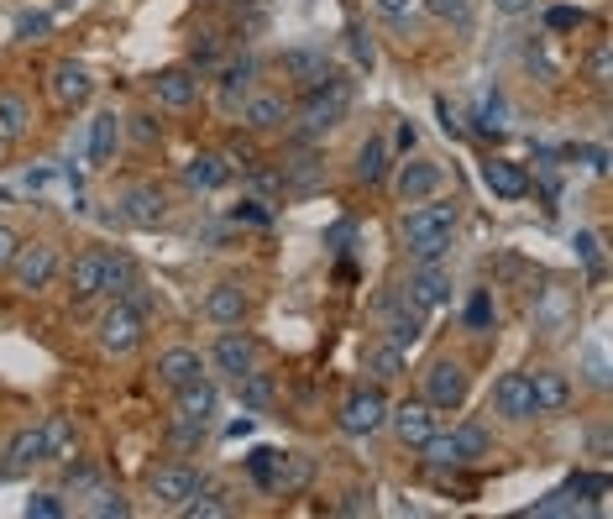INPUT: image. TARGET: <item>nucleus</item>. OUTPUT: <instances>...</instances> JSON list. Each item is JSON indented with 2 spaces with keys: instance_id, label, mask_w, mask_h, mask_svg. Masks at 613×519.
Instances as JSON below:
<instances>
[{
  "instance_id": "nucleus-1",
  "label": "nucleus",
  "mask_w": 613,
  "mask_h": 519,
  "mask_svg": "<svg viewBox=\"0 0 613 519\" xmlns=\"http://www.w3.org/2000/svg\"><path fill=\"white\" fill-rule=\"evenodd\" d=\"M456 220H461V205H456V200H436V195H430V200H419L415 210L404 216V247H409L419 262L446 258Z\"/></svg>"
},
{
  "instance_id": "nucleus-2",
  "label": "nucleus",
  "mask_w": 613,
  "mask_h": 519,
  "mask_svg": "<svg viewBox=\"0 0 613 519\" xmlns=\"http://www.w3.org/2000/svg\"><path fill=\"white\" fill-rule=\"evenodd\" d=\"M346 111H352V80H346L341 69H331L325 80H315L304 90V101H299L294 116L310 137H320V132H336L341 121H346Z\"/></svg>"
},
{
  "instance_id": "nucleus-3",
  "label": "nucleus",
  "mask_w": 613,
  "mask_h": 519,
  "mask_svg": "<svg viewBox=\"0 0 613 519\" xmlns=\"http://www.w3.org/2000/svg\"><path fill=\"white\" fill-rule=\"evenodd\" d=\"M100 346L111 352V357H132L142 341H147V315H142V304L132 300H116L105 315H100Z\"/></svg>"
},
{
  "instance_id": "nucleus-4",
  "label": "nucleus",
  "mask_w": 613,
  "mask_h": 519,
  "mask_svg": "<svg viewBox=\"0 0 613 519\" xmlns=\"http://www.w3.org/2000/svg\"><path fill=\"white\" fill-rule=\"evenodd\" d=\"M6 273H11V289H17V294H42V289H53V279H59V247H48V241H21Z\"/></svg>"
},
{
  "instance_id": "nucleus-5",
  "label": "nucleus",
  "mask_w": 613,
  "mask_h": 519,
  "mask_svg": "<svg viewBox=\"0 0 613 519\" xmlns=\"http://www.w3.org/2000/svg\"><path fill=\"white\" fill-rule=\"evenodd\" d=\"M341 430L346 436H377L383 425H388V399H383V383H362V388H352L346 399H341Z\"/></svg>"
},
{
  "instance_id": "nucleus-6",
  "label": "nucleus",
  "mask_w": 613,
  "mask_h": 519,
  "mask_svg": "<svg viewBox=\"0 0 613 519\" xmlns=\"http://www.w3.org/2000/svg\"><path fill=\"white\" fill-rule=\"evenodd\" d=\"M419 378H425V404H436V409H461V404H467V388H472V383H467V367L456 357H436Z\"/></svg>"
},
{
  "instance_id": "nucleus-7",
  "label": "nucleus",
  "mask_w": 613,
  "mask_h": 519,
  "mask_svg": "<svg viewBox=\"0 0 613 519\" xmlns=\"http://www.w3.org/2000/svg\"><path fill=\"white\" fill-rule=\"evenodd\" d=\"M121 216L132 220V226H142V231H158L163 220H168V189L153 179L126 184L121 189Z\"/></svg>"
},
{
  "instance_id": "nucleus-8",
  "label": "nucleus",
  "mask_w": 613,
  "mask_h": 519,
  "mask_svg": "<svg viewBox=\"0 0 613 519\" xmlns=\"http://www.w3.org/2000/svg\"><path fill=\"white\" fill-rule=\"evenodd\" d=\"M210 362H216V373H226V378H241V373L258 367V341L247 336L241 325H220L216 346H210Z\"/></svg>"
},
{
  "instance_id": "nucleus-9",
  "label": "nucleus",
  "mask_w": 613,
  "mask_h": 519,
  "mask_svg": "<svg viewBox=\"0 0 613 519\" xmlns=\"http://www.w3.org/2000/svg\"><path fill=\"white\" fill-rule=\"evenodd\" d=\"M241 126L247 132H258V137H268V132H283L289 121H294V105L283 101V95H273V90H252L247 101H241Z\"/></svg>"
},
{
  "instance_id": "nucleus-10",
  "label": "nucleus",
  "mask_w": 613,
  "mask_h": 519,
  "mask_svg": "<svg viewBox=\"0 0 613 519\" xmlns=\"http://www.w3.org/2000/svg\"><path fill=\"white\" fill-rule=\"evenodd\" d=\"M388 425H394L398 446H425V440L436 436V404L425 399H404V404H388Z\"/></svg>"
},
{
  "instance_id": "nucleus-11",
  "label": "nucleus",
  "mask_w": 613,
  "mask_h": 519,
  "mask_svg": "<svg viewBox=\"0 0 613 519\" xmlns=\"http://www.w3.org/2000/svg\"><path fill=\"white\" fill-rule=\"evenodd\" d=\"M199 482H205V473H199V467H189V461H168V467H158V473L147 478V494H153L163 509H178V504L189 499Z\"/></svg>"
},
{
  "instance_id": "nucleus-12",
  "label": "nucleus",
  "mask_w": 613,
  "mask_h": 519,
  "mask_svg": "<svg viewBox=\"0 0 613 519\" xmlns=\"http://www.w3.org/2000/svg\"><path fill=\"white\" fill-rule=\"evenodd\" d=\"M409 300L419 304V310H440V304H451V268L440 258L419 262L415 273H409V289H404Z\"/></svg>"
},
{
  "instance_id": "nucleus-13",
  "label": "nucleus",
  "mask_w": 613,
  "mask_h": 519,
  "mask_svg": "<svg viewBox=\"0 0 613 519\" xmlns=\"http://www.w3.org/2000/svg\"><path fill=\"white\" fill-rule=\"evenodd\" d=\"M440 184H446V168L430 158H409L394 174V189L404 205H419V200H430V195H440Z\"/></svg>"
},
{
  "instance_id": "nucleus-14",
  "label": "nucleus",
  "mask_w": 613,
  "mask_h": 519,
  "mask_svg": "<svg viewBox=\"0 0 613 519\" xmlns=\"http://www.w3.org/2000/svg\"><path fill=\"white\" fill-rule=\"evenodd\" d=\"M252 80H258V59H252V53H241V59H231L220 69V90H216L220 116H237L241 101L252 95Z\"/></svg>"
},
{
  "instance_id": "nucleus-15",
  "label": "nucleus",
  "mask_w": 613,
  "mask_h": 519,
  "mask_svg": "<svg viewBox=\"0 0 613 519\" xmlns=\"http://www.w3.org/2000/svg\"><path fill=\"white\" fill-rule=\"evenodd\" d=\"M48 90H53V101H59V105H90V95H95V74H90L84 63L63 59V63H53Z\"/></svg>"
},
{
  "instance_id": "nucleus-16",
  "label": "nucleus",
  "mask_w": 613,
  "mask_h": 519,
  "mask_svg": "<svg viewBox=\"0 0 613 519\" xmlns=\"http://www.w3.org/2000/svg\"><path fill=\"white\" fill-rule=\"evenodd\" d=\"M425 315H430V310H419V304L404 294V300L388 304V315H383V341H394V346L409 352V346L425 336Z\"/></svg>"
},
{
  "instance_id": "nucleus-17",
  "label": "nucleus",
  "mask_w": 613,
  "mask_h": 519,
  "mask_svg": "<svg viewBox=\"0 0 613 519\" xmlns=\"http://www.w3.org/2000/svg\"><path fill=\"white\" fill-rule=\"evenodd\" d=\"M493 409L503 419H534V394H530V373H503L493 383Z\"/></svg>"
},
{
  "instance_id": "nucleus-18",
  "label": "nucleus",
  "mask_w": 613,
  "mask_h": 519,
  "mask_svg": "<svg viewBox=\"0 0 613 519\" xmlns=\"http://www.w3.org/2000/svg\"><path fill=\"white\" fill-rule=\"evenodd\" d=\"M153 101L163 111H189L199 101V74L195 69H163L158 80H153Z\"/></svg>"
},
{
  "instance_id": "nucleus-19",
  "label": "nucleus",
  "mask_w": 613,
  "mask_h": 519,
  "mask_svg": "<svg viewBox=\"0 0 613 519\" xmlns=\"http://www.w3.org/2000/svg\"><path fill=\"white\" fill-rule=\"evenodd\" d=\"M105 294V252H80L69 262V300L90 304Z\"/></svg>"
},
{
  "instance_id": "nucleus-20",
  "label": "nucleus",
  "mask_w": 613,
  "mask_h": 519,
  "mask_svg": "<svg viewBox=\"0 0 613 519\" xmlns=\"http://www.w3.org/2000/svg\"><path fill=\"white\" fill-rule=\"evenodd\" d=\"M530 394H534V415H561L572 404V378L561 367H540V373H530Z\"/></svg>"
},
{
  "instance_id": "nucleus-21",
  "label": "nucleus",
  "mask_w": 613,
  "mask_h": 519,
  "mask_svg": "<svg viewBox=\"0 0 613 519\" xmlns=\"http://www.w3.org/2000/svg\"><path fill=\"white\" fill-rule=\"evenodd\" d=\"M216 404H220V394H216V383L199 373L195 383H184V388H174V415L178 419H195V425H210V415H216Z\"/></svg>"
},
{
  "instance_id": "nucleus-22",
  "label": "nucleus",
  "mask_w": 613,
  "mask_h": 519,
  "mask_svg": "<svg viewBox=\"0 0 613 519\" xmlns=\"http://www.w3.org/2000/svg\"><path fill=\"white\" fill-rule=\"evenodd\" d=\"M205 320L210 325H241L247 320V289L241 283H216L210 294H205Z\"/></svg>"
},
{
  "instance_id": "nucleus-23",
  "label": "nucleus",
  "mask_w": 613,
  "mask_h": 519,
  "mask_svg": "<svg viewBox=\"0 0 613 519\" xmlns=\"http://www.w3.org/2000/svg\"><path fill=\"white\" fill-rule=\"evenodd\" d=\"M482 184L493 189L498 200H524L530 195V174L515 158H488L482 163Z\"/></svg>"
},
{
  "instance_id": "nucleus-24",
  "label": "nucleus",
  "mask_w": 613,
  "mask_h": 519,
  "mask_svg": "<svg viewBox=\"0 0 613 519\" xmlns=\"http://www.w3.org/2000/svg\"><path fill=\"white\" fill-rule=\"evenodd\" d=\"M116 147H121V116L116 111H100L90 121V168H111L116 163Z\"/></svg>"
},
{
  "instance_id": "nucleus-25",
  "label": "nucleus",
  "mask_w": 613,
  "mask_h": 519,
  "mask_svg": "<svg viewBox=\"0 0 613 519\" xmlns=\"http://www.w3.org/2000/svg\"><path fill=\"white\" fill-rule=\"evenodd\" d=\"M174 515H184V519H226V515H237V504H231V494H226V488H210V482H199V488L184 504H178Z\"/></svg>"
},
{
  "instance_id": "nucleus-26",
  "label": "nucleus",
  "mask_w": 613,
  "mask_h": 519,
  "mask_svg": "<svg viewBox=\"0 0 613 519\" xmlns=\"http://www.w3.org/2000/svg\"><path fill=\"white\" fill-rule=\"evenodd\" d=\"M310 478H315V461L304 457V451H278V467H273V494H299V488H310Z\"/></svg>"
},
{
  "instance_id": "nucleus-27",
  "label": "nucleus",
  "mask_w": 613,
  "mask_h": 519,
  "mask_svg": "<svg viewBox=\"0 0 613 519\" xmlns=\"http://www.w3.org/2000/svg\"><path fill=\"white\" fill-rule=\"evenodd\" d=\"M278 63H283V74H289V80H299L304 90L331 74V59H325L320 48H283V59H278Z\"/></svg>"
},
{
  "instance_id": "nucleus-28",
  "label": "nucleus",
  "mask_w": 613,
  "mask_h": 519,
  "mask_svg": "<svg viewBox=\"0 0 613 519\" xmlns=\"http://www.w3.org/2000/svg\"><path fill=\"white\" fill-rule=\"evenodd\" d=\"M199 373H205V362H199V352H189V346H168L158 357V383H168V388H184V383H195Z\"/></svg>"
},
{
  "instance_id": "nucleus-29",
  "label": "nucleus",
  "mask_w": 613,
  "mask_h": 519,
  "mask_svg": "<svg viewBox=\"0 0 613 519\" xmlns=\"http://www.w3.org/2000/svg\"><path fill=\"white\" fill-rule=\"evenodd\" d=\"M6 473H27V467H38V461H48V440H42V425H32V430H17L11 436V446H6Z\"/></svg>"
},
{
  "instance_id": "nucleus-30",
  "label": "nucleus",
  "mask_w": 613,
  "mask_h": 519,
  "mask_svg": "<svg viewBox=\"0 0 613 519\" xmlns=\"http://www.w3.org/2000/svg\"><path fill=\"white\" fill-rule=\"evenodd\" d=\"M226 179H231V163L220 158V153H195V158L184 163V184L189 189H220Z\"/></svg>"
},
{
  "instance_id": "nucleus-31",
  "label": "nucleus",
  "mask_w": 613,
  "mask_h": 519,
  "mask_svg": "<svg viewBox=\"0 0 613 519\" xmlns=\"http://www.w3.org/2000/svg\"><path fill=\"white\" fill-rule=\"evenodd\" d=\"M42 440H48V461H69L80 457V430L69 415H48L42 419Z\"/></svg>"
},
{
  "instance_id": "nucleus-32",
  "label": "nucleus",
  "mask_w": 613,
  "mask_h": 519,
  "mask_svg": "<svg viewBox=\"0 0 613 519\" xmlns=\"http://www.w3.org/2000/svg\"><path fill=\"white\" fill-rule=\"evenodd\" d=\"M352 179L356 184H383V179H388V142H383V137H367L362 147H356Z\"/></svg>"
},
{
  "instance_id": "nucleus-33",
  "label": "nucleus",
  "mask_w": 613,
  "mask_h": 519,
  "mask_svg": "<svg viewBox=\"0 0 613 519\" xmlns=\"http://www.w3.org/2000/svg\"><path fill=\"white\" fill-rule=\"evenodd\" d=\"M404 367H409V352H404V346H394V341H373V346H367V373H373V383L404 378Z\"/></svg>"
},
{
  "instance_id": "nucleus-34",
  "label": "nucleus",
  "mask_w": 613,
  "mask_h": 519,
  "mask_svg": "<svg viewBox=\"0 0 613 519\" xmlns=\"http://www.w3.org/2000/svg\"><path fill=\"white\" fill-rule=\"evenodd\" d=\"M32 132V105L17 90H0V142H21Z\"/></svg>"
},
{
  "instance_id": "nucleus-35",
  "label": "nucleus",
  "mask_w": 613,
  "mask_h": 519,
  "mask_svg": "<svg viewBox=\"0 0 613 519\" xmlns=\"http://www.w3.org/2000/svg\"><path fill=\"white\" fill-rule=\"evenodd\" d=\"M451 440H456V457L461 461H482L488 451H493V436H488L477 419H461V425L451 430Z\"/></svg>"
},
{
  "instance_id": "nucleus-36",
  "label": "nucleus",
  "mask_w": 613,
  "mask_h": 519,
  "mask_svg": "<svg viewBox=\"0 0 613 519\" xmlns=\"http://www.w3.org/2000/svg\"><path fill=\"white\" fill-rule=\"evenodd\" d=\"M231 383H237L241 404H247L252 415H262V409L273 404V378H268V373H258V367H252V373H241V378H231Z\"/></svg>"
},
{
  "instance_id": "nucleus-37",
  "label": "nucleus",
  "mask_w": 613,
  "mask_h": 519,
  "mask_svg": "<svg viewBox=\"0 0 613 519\" xmlns=\"http://www.w3.org/2000/svg\"><path fill=\"white\" fill-rule=\"evenodd\" d=\"M582 80L593 84V90H609V84H613V48H609V42H593V48H588V59H582Z\"/></svg>"
},
{
  "instance_id": "nucleus-38",
  "label": "nucleus",
  "mask_w": 613,
  "mask_h": 519,
  "mask_svg": "<svg viewBox=\"0 0 613 519\" xmlns=\"http://www.w3.org/2000/svg\"><path fill=\"white\" fill-rule=\"evenodd\" d=\"M63 467H69V473H63V482H69V494H74V499H90V494L100 488V467H95V461L69 457Z\"/></svg>"
},
{
  "instance_id": "nucleus-39",
  "label": "nucleus",
  "mask_w": 613,
  "mask_h": 519,
  "mask_svg": "<svg viewBox=\"0 0 613 519\" xmlns=\"http://www.w3.org/2000/svg\"><path fill=\"white\" fill-rule=\"evenodd\" d=\"M137 283V268L132 258H121V252H105V294H126Z\"/></svg>"
},
{
  "instance_id": "nucleus-40",
  "label": "nucleus",
  "mask_w": 613,
  "mask_h": 519,
  "mask_svg": "<svg viewBox=\"0 0 613 519\" xmlns=\"http://www.w3.org/2000/svg\"><path fill=\"white\" fill-rule=\"evenodd\" d=\"M530 515H540V519H551V515H588V504H582V494L572 499V488H561V494H551L546 504H534Z\"/></svg>"
},
{
  "instance_id": "nucleus-41",
  "label": "nucleus",
  "mask_w": 613,
  "mask_h": 519,
  "mask_svg": "<svg viewBox=\"0 0 613 519\" xmlns=\"http://www.w3.org/2000/svg\"><path fill=\"white\" fill-rule=\"evenodd\" d=\"M419 451H425V461H430V467H461V457H456V440H451V436H440V430L425 440Z\"/></svg>"
},
{
  "instance_id": "nucleus-42",
  "label": "nucleus",
  "mask_w": 613,
  "mask_h": 519,
  "mask_svg": "<svg viewBox=\"0 0 613 519\" xmlns=\"http://www.w3.org/2000/svg\"><path fill=\"white\" fill-rule=\"evenodd\" d=\"M373 11L377 17H388V21H398V27H409V21L425 11V0H373Z\"/></svg>"
},
{
  "instance_id": "nucleus-43",
  "label": "nucleus",
  "mask_w": 613,
  "mask_h": 519,
  "mask_svg": "<svg viewBox=\"0 0 613 519\" xmlns=\"http://www.w3.org/2000/svg\"><path fill=\"white\" fill-rule=\"evenodd\" d=\"M572 247H576V258L593 268V279H603V241H598V231H576Z\"/></svg>"
},
{
  "instance_id": "nucleus-44",
  "label": "nucleus",
  "mask_w": 613,
  "mask_h": 519,
  "mask_svg": "<svg viewBox=\"0 0 613 519\" xmlns=\"http://www.w3.org/2000/svg\"><path fill=\"white\" fill-rule=\"evenodd\" d=\"M425 11L436 21H456V27H467L472 21V0H425Z\"/></svg>"
},
{
  "instance_id": "nucleus-45",
  "label": "nucleus",
  "mask_w": 613,
  "mask_h": 519,
  "mask_svg": "<svg viewBox=\"0 0 613 519\" xmlns=\"http://www.w3.org/2000/svg\"><path fill=\"white\" fill-rule=\"evenodd\" d=\"M90 515H100V519H126L132 515V504L121 499V494H111V488H95V494H90Z\"/></svg>"
},
{
  "instance_id": "nucleus-46",
  "label": "nucleus",
  "mask_w": 613,
  "mask_h": 519,
  "mask_svg": "<svg viewBox=\"0 0 613 519\" xmlns=\"http://www.w3.org/2000/svg\"><path fill=\"white\" fill-rule=\"evenodd\" d=\"M27 519H63L59 494H32V499H27Z\"/></svg>"
},
{
  "instance_id": "nucleus-47",
  "label": "nucleus",
  "mask_w": 613,
  "mask_h": 519,
  "mask_svg": "<svg viewBox=\"0 0 613 519\" xmlns=\"http://www.w3.org/2000/svg\"><path fill=\"white\" fill-rule=\"evenodd\" d=\"M121 132H132L137 142H158L163 137V126L153 116H126V121H121Z\"/></svg>"
},
{
  "instance_id": "nucleus-48",
  "label": "nucleus",
  "mask_w": 613,
  "mask_h": 519,
  "mask_svg": "<svg viewBox=\"0 0 613 519\" xmlns=\"http://www.w3.org/2000/svg\"><path fill=\"white\" fill-rule=\"evenodd\" d=\"M247 467H252V478L268 488V482H273V467H278V451H268V446H262V451H252V461H247Z\"/></svg>"
},
{
  "instance_id": "nucleus-49",
  "label": "nucleus",
  "mask_w": 613,
  "mask_h": 519,
  "mask_svg": "<svg viewBox=\"0 0 613 519\" xmlns=\"http://www.w3.org/2000/svg\"><path fill=\"white\" fill-rule=\"evenodd\" d=\"M17 247H21L17 226H6V220H0V273H6V268H11V258H17Z\"/></svg>"
},
{
  "instance_id": "nucleus-50",
  "label": "nucleus",
  "mask_w": 613,
  "mask_h": 519,
  "mask_svg": "<svg viewBox=\"0 0 613 519\" xmlns=\"http://www.w3.org/2000/svg\"><path fill=\"white\" fill-rule=\"evenodd\" d=\"M48 27H53L48 17H21V21H17V38H21V42H38Z\"/></svg>"
},
{
  "instance_id": "nucleus-51",
  "label": "nucleus",
  "mask_w": 613,
  "mask_h": 519,
  "mask_svg": "<svg viewBox=\"0 0 613 519\" xmlns=\"http://www.w3.org/2000/svg\"><path fill=\"white\" fill-rule=\"evenodd\" d=\"M582 11H572V6H561V11H551V32H572V27H582Z\"/></svg>"
},
{
  "instance_id": "nucleus-52",
  "label": "nucleus",
  "mask_w": 613,
  "mask_h": 519,
  "mask_svg": "<svg viewBox=\"0 0 613 519\" xmlns=\"http://www.w3.org/2000/svg\"><path fill=\"white\" fill-rule=\"evenodd\" d=\"M352 48H356V63H367V69H373V38H367L362 27H352Z\"/></svg>"
},
{
  "instance_id": "nucleus-53",
  "label": "nucleus",
  "mask_w": 613,
  "mask_h": 519,
  "mask_svg": "<svg viewBox=\"0 0 613 519\" xmlns=\"http://www.w3.org/2000/svg\"><path fill=\"white\" fill-rule=\"evenodd\" d=\"M488 315H493V304H488V294H477L472 310H467V320H472V325H488Z\"/></svg>"
},
{
  "instance_id": "nucleus-54",
  "label": "nucleus",
  "mask_w": 613,
  "mask_h": 519,
  "mask_svg": "<svg viewBox=\"0 0 613 519\" xmlns=\"http://www.w3.org/2000/svg\"><path fill=\"white\" fill-rule=\"evenodd\" d=\"M588 451H593V457H609V430H603V425L588 430Z\"/></svg>"
},
{
  "instance_id": "nucleus-55",
  "label": "nucleus",
  "mask_w": 613,
  "mask_h": 519,
  "mask_svg": "<svg viewBox=\"0 0 613 519\" xmlns=\"http://www.w3.org/2000/svg\"><path fill=\"white\" fill-rule=\"evenodd\" d=\"M237 220H258V226H262V220H268V210H262L258 200H241L237 205Z\"/></svg>"
},
{
  "instance_id": "nucleus-56",
  "label": "nucleus",
  "mask_w": 613,
  "mask_h": 519,
  "mask_svg": "<svg viewBox=\"0 0 613 519\" xmlns=\"http://www.w3.org/2000/svg\"><path fill=\"white\" fill-rule=\"evenodd\" d=\"M503 17H524V11H534V0H493Z\"/></svg>"
},
{
  "instance_id": "nucleus-57",
  "label": "nucleus",
  "mask_w": 613,
  "mask_h": 519,
  "mask_svg": "<svg viewBox=\"0 0 613 519\" xmlns=\"http://www.w3.org/2000/svg\"><path fill=\"white\" fill-rule=\"evenodd\" d=\"M0 147H6V142H0Z\"/></svg>"
}]
</instances>
